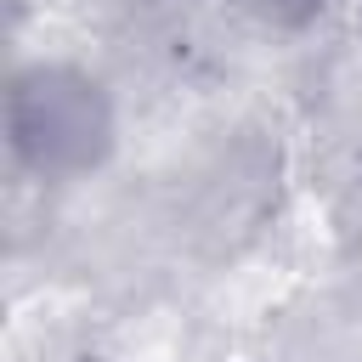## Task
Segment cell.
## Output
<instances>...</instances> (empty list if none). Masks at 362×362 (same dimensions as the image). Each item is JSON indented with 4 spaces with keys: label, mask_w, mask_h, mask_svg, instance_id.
I'll return each instance as SVG.
<instances>
[{
    "label": "cell",
    "mask_w": 362,
    "mask_h": 362,
    "mask_svg": "<svg viewBox=\"0 0 362 362\" xmlns=\"http://www.w3.org/2000/svg\"><path fill=\"white\" fill-rule=\"evenodd\" d=\"M266 6H272L277 17H305V11L317 6V0H266Z\"/></svg>",
    "instance_id": "2"
},
{
    "label": "cell",
    "mask_w": 362,
    "mask_h": 362,
    "mask_svg": "<svg viewBox=\"0 0 362 362\" xmlns=\"http://www.w3.org/2000/svg\"><path fill=\"white\" fill-rule=\"evenodd\" d=\"M11 147L51 175L85 170L107 153V102L68 68H34L11 85Z\"/></svg>",
    "instance_id": "1"
}]
</instances>
